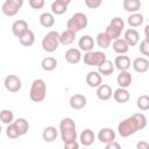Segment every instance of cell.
<instances>
[{
  "mask_svg": "<svg viewBox=\"0 0 149 149\" xmlns=\"http://www.w3.org/2000/svg\"><path fill=\"white\" fill-rule=\"evenodd\" d=\"M147 126V118L143 113H135L129 118L123 119L118 125V133L121 137H128L136 132L144 129Z\"/></svg>",
  "mask_w": 149,
  "mask_h": 149,
  "instance_id": "cell-1",
  "label": "cell"
},
{
  "mask_svg": "<svg viewBox=\"0 0 149 149\" xmlns=\"http://www.w3.org/2000/svg\"><path fill=\"white\" fill-rule=\"evenodd\" d=\"M61 139L63 143L77 141V126L71 118H64L59 122Z\"/></svg>",
  "mask_w": 149,
  "mask_h": 149,
  "instance_id": "cell-2",
  "label": "cell"
},
{
  "mask_svg": "<svg viewBox=\"0 0 149 149\" xmlns=\"http://www.w3.org/2000/svg\"><path fill=\"white\" fill-rule=\"evenodd\" d=\"M47 95V84L43 79L37 78L31 83L29 98L34 102H42Z\"/></svg>",
  "mask_w": 149,
  "mask_h": 149,
  "instance_id": "cell-3",
  "label": "cell"
},
{
  "mask_svg": "<svg viewBox=\"0 0 149 149\" xmlns=\"http://www.w3.org/2000/svg\"><path fill=\"white\" fill-rule=\"evenodd\" d=\"M88 24V19L87 16L81 13V12H78V13H74L66 22V28L74 31V33H78L83 29H85Z\"/></svg>",
  "mask_w": 149,
  "mask_h": 149,
  "instance_id": "cell-4",
  "label": "cell"
},
{
  "mask_svg": "<svg viewBox=\"0 0 149 149\" xmlns=\"http://www.w3.org/2000/svg\"><path fill=\"white\" fill-rule=\"evenodd\" d=\"M125 29V21L119 17V16H115L111 20L109 24L106 27L105 29V33L111 37V40H116L121 36V33Z\"/></svg>",
  "mask_w": 149,
  "mask_h": 149,
  "instance_id": "cell-5",
  "label": "cell"
},
{
  "mask_svg": "<svg viewBox=\"0 0 149 149\" xmlns=\"http://www.w3.org/2000/svg\"><path fill=\"white\" fill-rule=\"evenodd\" d=\"M59 42V33L56 30L49 31L42 40V49L47 52H54L58 49Z\"/></svg>",
  "mask_w": 149,
  "mask_h": 149,
  "instance_id": "cell-6",
  "label": "cell"
},
{
  "mask_svg": "<svg viewBox=\"0 0 149 149\" xmlns=\"http://www.w3.org/2000/svg\"><path fill=\"white\" fill-rule=\"evenodd\" d=\"M23 0H5L1 6V12L6 16H15L23 6Z\"/></svg>",
  "mask_w": 149,
  "mask_h": 149,
  "instance_id": "cell-7",
  "label": "cell"
},
{
  "mask_svg": "<svg viewBox=\"0 0 149 149\" xmlns=\"http://www.w3.org/2000/svg\"><path fill=\"white\" fill-rule=\"evenodd\" d=\"M84 63L88 66H98L100 65L105 59H107L106 55L102 51H87L84 55Z\"/></svg>",
  "mask_w": 149,
  "mask_h": 149,
  "instance_id": "cell-8",
  "label": "cell"
},
{
  "mask_svg": "<svg viewBox=\"0 0 149 149\" xmlns=\"http://www.w3.org/2000/svg\"><path fill=\"white\" fill-rule=\"evenodd\" d=\"M5 87L8 92L10 93H15V92H19L22 87V81L21 79L15 76V74H8L6 78H5Z\"/></svg>",
  "mask_w": 149,
  "mask_h": 149,
  "instance_id": "cell-9",
  "label": "cell"
},
{
  "mask_svg": "<svg viewBox=\"0 0 149 149\" xmlns=\"http://www.w3.org/2000/svg\"><path fill=\"white\" fill-rule=\"evenodd\" d=\"M98 140L101 143H105V144L109 143L112 141H115V132L109 127L101 128L98 133Z\"/></svg>",
  "mask_w": 149,
  "mask_h": 149,
  "instance_id": "cell-10",
  "label": "cell"
},
{
  "mask_svg": "<svg viewBox=\"0 0 149 149\" xmlns=\"http://www.w3.org/2000/svg\"><path fill=\"white\" fill-rule=\"evenodd\" d=\"M65 61L70 64H78L81 61V50L77 48H70L65 51Z\"/></svg>",
  "mask_w": 149,
  "mask_h": 149,
  "instance_id": "cell-11",
  "label": "cell"
},
{
  "mask_svg": "<svg viewBox=\"0 0 149 149\" xmlns=\"http://www.w3.org/2000/svg\"><path fill=\"white\" fill-rule=\"evenodd\" d=\"M69 104H70L71 108H73V109H81V108H84L86 106L87 99H86L85 95L76 93V94L71 95V98L69 100Z\"/></svg>",
  "mask_w": 149,
  "mask_h": 149,
  "instance_id": "cell-12",
  "label": "cell"
},
{
  "mask_svg": "<svg viewBox=\"0 0 149 149\" xmlns=\"http://www.w3.org/2000/svg\"><path fill=\"white\" fill-rule=\"evenodd\" d=\"M85 80L90 87H98L102 84V76L99 73V71H90L86 74Z\"/></svg>",
  "mask_w": 149,
  "mask_h": 149,
  "instance_id": "cell-13",
  "label": "cell"
},
{
  "mask_svg": "<svg viewBox=\"0 0 149 149\" xmlns=\"http://www.w3.org/2000/svg\"><path fill=\"white\" fill-rule=\"evenodd\" d=\"M28 29H29V27H28V22L26 20H16L12 24V33L16 37H20Z\"/></svg>",
  "mask_w": 149,
  "mask_h": 149,
  "instance_id": "cell-14",
  "label": "cell"
},
{
  "mask_svg": "<svg viewBox=\"0 0 149 149\" xmlns=\"http://www.w3.org/2000/svg\"><path fill=\"white\" fill-rule=\"evenodd\" d=\"M112 48H113V50L116 54H119V55H126L128 52V50H129V44L127 43V41L125 38L119 37V38H116V40L113 41Z\"/></svg>",
  "mask_w": 149,
  "mask_h": 149,
  "instance_id": "cell-15",
  "label": "cell"
},
{
  "mask_svg": "<svg viewBox=\"0 0 149 149\" xmlns=\"http://www.w3.org/2000/svg\"><path fill=\"white\" fill-rule=\"evenodd\" d=\"M79 141L80 144H83L84 147H90L91 144H93V142L95 141V135L93 130H91L90 128L84 129L79 135Z\"/></svg>",
  "mask_w": 149,
  "mask_h": 149,
  "instance_id": "cell-16",
  "label": "cell"
},
{
  "mask_svg": "<svg viewBox=\"0 0 149 149\" xmlns=\"http://www.w3.org/2000/svg\"><path fill=\"white\" fill-rule=\"evenodd\" d=\"M132 66L137 73H144L149 70V61L144 57H137L133 61Z\"/></svg>",
  "mask_w": 149,
  "mask_h": 149,
  "instance_id": "cell-17",
  "label": "cell"
},
{
  "mask_svg": "<svg viewBox=\"0 0 149 149\" xmlns=\"http://www.w3.org/2000/svg\"><path fill=\"white\" fill-rule=\"evenodd\" d=\"M113 95V92H112V87L108 85V84H101L97 87V97L98 99L102 100V101H106L108 99H111Z\"/></svg>",
  "mask_w": 149,
  "mask_h": 149,
  "instance_id": "cell-18",
  "label": "cell"
},
{
  "mask_svg": "<svg viewBox=\"0 0 149 149\" xmlns=\"http://www.w3.org/2000/svg\"><path fill=\"white\" fill-rule=\"evenodd\" d=\"M123 38L127 41V43L129 44V47H135L139 41H140V34L136 29L134 28H129L125 31V35H123Z\"/></svg>",
  "mask_w": 149,
  "mask_h": 149,
  "instance_id": "cell-19",
  "label": "cell"
},
{
  "mask_svg": "<svg viewBox=\"0 0 149 149\" xmlns=\"http://www.w3.org/2000/svg\"><path fill=\"white\" fill-rule=\"evenodd\" d=\"M94 43H95V42H94L93 37H91L90 35H84V36H81V37L79 38V41H78V47H79V49H80L81 51L87 52V51L93 50Z\"/></svg>",
  "mask_w": 149,
  "mask_h": 149,
  "instance_id": "cell-20",
  "label": "cell"
},
{
  "mask_svg": "<svg viewBox=\"0 0 149 149\" xmlns=\"http://www.w3.org/2000/svg\"><path fill=\"white\" fill-rule=\"evenodd\" d=\"M130 58L126 55H119L115 57L114 59V65L115 69H118L119 71H126L130 68Z\"/></svg>",
  "mask_w": 149,
  "mask_h": 149,
  "instance_id": "cell-21",
  "label": "cell"
},
{
  "mask_svg": "<svg viewBox=\"0 0 149 149\" xmlns=\"http://www.w3.org/2000/svg\"><path fill=\"white\" fill-rule=\"evenodd\" d=\"M132 81H133V77L130 74V72H128V70L126 71H120V73L118 74L116 77V83L120 87H129L132 85Z\"/></svg>",
  "mask_w": 149,
  "mask_h": 149,
  "instance_id": "cell-22",
  "label": "cell"
},
{
  "mask_svg": "<svg viewBox=\"0 0 149 149\" xmlns=\"http://www.w3.org/2000/svg\"><path fill=\"white\" fill-rule=\"evenodd\" d=\"M113 98H114V100H115L116 102H119V104H125V102H127V101L129 100L130 93L128 92L127 88L119 86V88H116V90L113 92Z\"/></svg>",
  "mask_w": 149,
  "mask_h": 149,
  "instance_id": "cell-23",
  "label": "cell"
},
{
  "mask_svg": "<svg viewBox=\"0 0 149 149\" xmlns=\"http://www.w3.org/2000/svg\"><path fill=\"white\" fill-rule=\"evenodd\" d=\"M114 69H115V65H114V62L109 61V59H105L100 65H98V71L101 76H111L113 72H114Z\"/></svg>",
  "mask_w": 149,
  "mask_h": 149,
  "instance_id": "cell-24",
  "label": "cell"
},
{
  "mask_svg": "<svg viewBox=\"0 0 149 149\" xmlns=\"http://www.w3.org/2000/svg\"><path fill=\"white\" fill-rule=\"evenodd\" d=\"M40 24L44 28H51L55 24V14L50 13V12H44L40 15L38 17Z\"/></svg>",
  "mask_w": 149,
  "mask_h": 149,
  "instance_id": "cell-25",
  "label": "cell"
},
{
  "mask_svg": "<svg viewBox=\"0 0 149 149\" xmlns=\"http://www.w3.org/2000/svg\"><path fill=\"white\" fill-rule=\"evenodd\" d=\"M74 38H76V33L72 31V30H70V29H68V28L59 34V42L63 45H70V44H72L74 42Z\"/></svg>",
  "mask_w": 149,
  "mask_h": 149,
  "instance_id": "cell-26",
  "label": "cell"
},
{
  "mask_svg": "<svg viewBox=\"0 0 149 149\" xmlns=\"http://www.w3.org/2000/svg\"><path fill=\"white\" fill-rule=\"evenodd\" d=\"M58 136V130L54 126H48L43 129L42 139L45 142H54Z\"/></svg>",
  "mask_w": 149,
  "mask_h": 149,
  "instance_id": "cell-27",
  "label": "cell"
},
{
  "mask_svg": "<svg viewBox=\"0 0 149 149\" xmlns=\"http://www.w3.org/2000/svg\"><path fill=\"white\" fill-rule=\"evenodd\" d=\"M19 42L23 47H31L34 44V42H35V34H34V31L28 29L24 34H22L19 37Z\"/></svg>",
  "mask_w": 149,
  "mask_h": 149,
  "instance_id": "cell-28",
  "label": "cell"
},
{
  "mask_svg": "<svg viewBox=\"0 0 149 149\" xmlns=\"http://www.w3.org/2000/svg\"><path fill=\"white\" fill-rule=\"evenodd\" d=\"M143 21H144L143 15H142L141 13H137V12H136V13H130V15H129L128 19H127V22H128V24H129L132 28H136V27L142 26Z\"/></svg>",
  "mask_w": 149,
  "mask_h": 149,
  "instance_id": "cell-29",
  "label": "cell"
},
{
  "mask_svg": "<svg viewBox=\"0 0 149 149\" xmlns=\"http://www.w3.org/2000/svg\"><path fill=\"white\" fill-rule=\"evenodd\" d=\"M41 66L44 71L49 72V71H54L56 68H57V59L55 57H51V56H48V57H44L41 62Z\"/></svg>",
  "mask_w": 149,
  "mask_h": 149,
  "instance_id": "cell-30",
  "label": "cell"
},
{
  "mask_svg": "<svg viewBox=\"0 0 149 149\" xmlns=\"http://www.w3.org/2000/svg\"><path fill=\"white\" fill-rule=\"evenodd\" d=\"M95 43H97V45H98L99 48H101V49H107V48L111 45L112 40H111V37L104 31V33H99V34L97 35Z\"/></svg>",
  "mask_w": 149,
  "mask_h": 149,
  "instance_id": "cell-31",
  "label": "cell"
},
{
  "mask_svg": "<svg viewBox=\"0 0 149 149\" xmlns=\"http://www.w3.org/2000/svg\"><path fill=\"white\" fill-rule=\"evenodd\" d=\"M122 6L125 10L129 13H136L141 8V1L140 0H123Z\"/></svg>",
  "mask_w": 149,
  "mask_h": 149,
  "instance_id": "cell-32",
  "label": "cell"
},
{
  "mask_svg": "<svg viewBox=\"0 0 149 149\" xmlns=\"http://www.w3.org/2000/svg\"><path fill=\"white\" fill-rule=\"evenodd\" d=\"M14 123H15L16 128L19 129L21 136L28 133V130H29V123H28V121L24 118H17L16 120H14Z\"/></svg>",
  "mask_w": 149,
  "mask_h": 149,
  "instance_id": "cell-33",
  "label": "cell"
},
{
  "mask_svg": "<svg viewBox=\"0 0 149 149\" xmlns=\"http://www.w3.org/2000/svg\"><path fill=\"white\" fill-rule=\"evenodd\" d=\"M6 135H7V137H9V139H12V140H15V139H17V137L21 136V134H20L19 129L16 128L14 121H13L12 123L7 125V128H6Z\"/></svg>",
  "mask_w": 149,
  "mask_h": 149,
  "instance_id": "cell-34",
  "label": "cell"
},
{
  "mask_svg": "<svg viewBox=\"0 0 149 149\" xmlns=\"http://www.w3.org/2000/svg\"><path fill=\"white\" fill-rule=\"evenodd\" d=\"M66 10H68V6L61 3V2H58V1H56V0L51 3V13L55 14V15H62V14H64Z\"/></svg>",
  "mask_w": 149,
  "mask_h": 149,
  "instance_id": "cell-35",
  "label": "cell"
},
{
  "mask_svg": "<svg viewBox=\"0 0 149 149\" xmlns=\"http://www.w3.org/2000/svg\"><path fill=\"white\" fill-rule=\"evenodd\" d=\"M0 120L3 125H9L14 121V114L10 109H2L0 113Z\"/></svg>",
  "mask_w": 149,
  "mask_h": 149,
  "instance_id": "cell-36",
  "label": "cell"
},
{
  "mask_svg": "<svg viewBox=\"0 0 149 149\" xmlns=\"http://www.w3.org/2000/svg\"><path fill=\"white\" fill-rule=\"evenodd\" d=\"M136 106L141 111H148L149 109V95L142 94L136 100Z\"/></svg>",
  "mask_w": 149,
  "mask_h": 149,
  "instance_id": "cell-37",
  "label": "cell"
},
{
  "mask_svg": "<svg viewBox=\"0 0 149 149\" xmlns=\"http://www.w3.org/2000/svg\"><path fill=\"white\" fill-rule=\"evenodd\" d=\"M84 2H85V5H86L87 8H90V9H97V8H99L101 6L102 0H84Z\"/></svg>",
  "mask_w": 149,
  "mask_h": 149,
  "instance_id": "cell-38",
  "label": "cell"
},
{
  "mask_svg": "<svg viewBox=\"0 0 149 149\" xmlns=\"http://www.w3.org/2000/svg\"><path fill=\"white\" fill-rule=\"evenodd\" d=\"M139 49H140V52H141L143 56L149 57V42H147L146 40L141 41V42H140V47H139Z\"/></svg>",
  "mask_w": 149,
  "mask_h": 149,
  "instance_id": "cell-39",
  "label": "cell"
},
{
  "mask_svg": "<svg viewBox=\"0 0 149 149\" xmlns=\"http://www.w3.org/2000/svg\"><path fill=\"white\" fill-rule=\"evenodd\" d=\"M28 2L33 9H41L44 7L45 0H28Z\"/></svg>",
  "mask_w": 149,
  "mask_h": 149,
  "instance_id": "cell-40",
  "label": "cell"
},
{
  "mask_svg": "<svg viewBox=\"0 0 149 149\" xmlns=\"http://www.w3.org/2000/svg\"><path fill=\"white\" fill-rule=\"evenodd\" d=\"M105 148H106V149H120L121 146H120V143H118V142H115V141H112V142H109V143H106V144H105Z\"/></svg>",
  "mask_w": 149,
  "mask_h": 149,
  "instance_id": "cell-41",
  "label": "cell"
},
{
  "mask_svg": "<svg viewBox=\"0 0 149 149\" xmlns=\"http://www.w3.org/2000/svg\"><path fill=\"white\" fill-rule=\"evenodd\" d=\"M64 148H65V149H78V148H79V143H78L77 141L69 142V143H64Z\"/></svg>",
  "mask_w": 149,
  "mask_h": 149,
  "instance_id": "cell-42",
  "label": "cell"
},
{
  "mask_svg": "<svg viewBox=\"0 0 149 149\" xmlns=\"http://www.w3.org/2000/svg\"><path fill=\"white\" fill-rule=\"evenodd\" d=\"M136 149H149V143L146 141H140L136 143Z\"/></svg>",
  "mask_w": 149,
  "mask_h": 149,
  "instance_id": "cell-43",
  "label": "cell"
},
{
  "mask_svg": "<svg viewBox=\"0 0 149 149\" xmlns=\"http://www.w3.org/2000/svg\"><path fill=\"white\" fill-rule=\"evenodd\" d=\"M144 40L147 42H149V24H147L144 27Z\"/></svg>",
  "mask_w": 149,
  "mask_h": 149,
  "instance_id": "cell-44",
  "label": "cell"
},
{
  "mask_svg": "<svg viewBox=\"0 0 149 149\" xmlns=\"http://www.w3.org/2000/svg\"><path fill=\"white\" fill-rule=\"evenodd\" d=\"M56 1H58V2H61V3H63V5H65V6H69L72 0H56Z\"/></svg>",
  "mask_w": 149,
  "mask_h": 149,
  "instance_id": "cell-45",
  "label": "cell"
}]
</instances>
